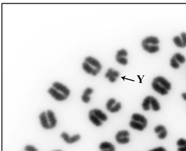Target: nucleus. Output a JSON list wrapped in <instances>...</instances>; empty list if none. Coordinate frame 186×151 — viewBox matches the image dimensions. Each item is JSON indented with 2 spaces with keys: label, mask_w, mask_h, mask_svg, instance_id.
<instances>
[{
  "label": "nucleus",
  "mask_w": 186,
  "mask_h": 151,
  "mask_svg": "<svg viewBox=\"0 0 186 151\" xmlns=\"http://www.w3.org/2000/svg\"><path fill=\"white\" fill-rule=\"evenodd\" d=\"M127 55H128L127 51H126L125 49H121V50H119V51H117L116 57H126L127 56Z\"/></svg>",
  "instance_id": "nucleus-22"
},
{
  "label": "nucleus",
  "mask_w": 186,
  "mask_h": 151,
  "mask_svg": "<svg viewBox=\"0 0 186 151\" xmlns=\"http://www.w3.org/2000/svg\"><path fill=\"white\" fill-rule=\"evenodd\" d=\"M115 103H116V100L114 99V98H110V99L108 100V101L107 102V103H106V109H107L108 111Z\"/></svg>",
  "instance_id": "nucleus-24"
},
{
  "label": "nucleus",
  "mask_w": 186,
  "mask_h": 151,
  "mask_svg": "<svg viewBox=\"0 0 186 151\" xmlns=\"http://www.w3.org/2000/svg\"><path fill=\"white\" fill-rule=\"evenodd\" d=\"M177 151H186V147H179Z\"/></svg>",
  "instance_id": "nucleus-33"
},
{
  "label": "nucleus",
  "mask_w": 186,
  "mask_h": 151,
  "mask_svg": "<svg viewBox=\"0 0 186 151\" xmlns=\"http://www.w3.org/2000/svg\"><path fill=\"white\" fill-rule=\"evenodd\" d=\"M40 122L42 127L45 129H50V125L49 121H48V117L47 115V112H42L39 115Z\"/></svg>",
  "instance_id": "nucleus-9"
},
{
  "label": "nucleus",
  "mask_w": 186,
  "mask_h": 151,
  "mask_svg": "<svg viewBox=\"0 0 186 151\" xmlns=\"http://www.w3.org/2000/svg\"><path fill=\"white\" fill-rule=\"evenodd\" d=\"M54 151H56V150H54Z\"/></svg>",
  "instance_id": "nucleus-37"
},
{
  "label": "nucleus",
  "mask_w": 186,
  "mask_h": 151,
  "mask_svg": "<svg viewBox=\"0 0 186 151\" xmlns=\"http://www.w3.org/2000/svg\"><path fill=\"white\" fill-rule=\"evenodd\" d=\"M129 132L127 130H122L118 131V133L116 135V138H122V137H129Z\"/></svg>",
  "instance_id": "nucleus-20"
},
{
  "label": "nucleus",
  "mask_w": 186,
  "mask_h": 151,
  "mask_svg": "<svg viewBox=\"0 0 186 151\" xmlns=\"http://www.w3.org/2000/svg\"><path fill=\"white\" fill-rule=\"evenodd\" d=\"M102 151H115V150H104Z\"/></svg>",
  "instance_id": "nucleus-35"
},
{
  "label": "nucleus",
  "mask_w": 186,
  "mask_h": 151,
  "mask_svg": "<svg viewBox=\"0 0 186 151\" xmlns=\"http://www.w3.org/2000/svg\"><path fill=\"white\" fill-rule=\"evenodd\" d=\"M150 151H166V150L165 148H163V147H158V148H154Z\"/></svg>",
  "instance_id": "nucleus-32"
},
{
  "label": "nucleus",
  "mask_w": 186,
  "mask_h": 151,
  "mask_svg": "<svg viewBox=\"0 0 186 151\" xmlns=\"http://www.w3.org/2000/svg\"><path fill=\"white\" fill-rule=\"evenodd\" d=\"M177 145L179 147H186V140L183 138H180L177 140Z\"/></svg>",
  "instance_id": "nucleus-26"
},
{
  "label": "nucleus",
  "mask_w": 186,
  "mask_h": 151,
  "mask_svg": "<svg viewBox=\"0 0 186 151\" xmlns=\"http://www.w3.org/2000/svg\"><path fill=\"white\" fill-rule=\"evenodd\" d=\"M89 118H90V120L92 122L94 123V124L96 125V126H101L102 125V121L99 119L98 117H97L94 114H93L92 113L90 112L89 113Z\"/></svg>",
  "instance_id": "nucleus-15"
},
{
  "label": "nucleus",
  "mask_w": 186,
  "mask_h": 151,
  "mask_svg": "<svg viewBox=\"0 0 186 151\" xmlns=\"http://www.w3.org/2000/svg\"><path fill=\"white\" fill-rule=\"evenodd\" d=\"M99 148L101 150H115V147L111 143L108 142H103L100 144Z\"/></svg>",
  "instance_id": "nucleus-17"
},
{
  "label": "nucleus",
  "mask_w": 186,
  "mask_h": 151,
  "mask_svg": "<svg viewBox=\"0 0 186 151\" xmlns=\"http://www.w3.org/2000/svg\"><path fill=\"white\" fill-rule=\"evenodd\" d=\"M152 86L155 91L161 95H166L171 88V84L162 76H157L153 80Z\"/></svg>",
  "instance_id": "nucleus-1"
},
{
  "label": "nucleus",
  "mask_w": 186,
  "mask_h": 151,
  "mask_svg": "<svg viewBox=\"0 0 186 151\" xmlns=\"http://www.w3.org/2000/svg\"><path fill=\"white\" fill-rule=\"evenodd\" d=\"M114 71V69H112V68H110V69H108V70L107 72L106 73V74H105V78H109L110 77V76H111L112 74V71Z\"/></svg>",
  "instance_id": "nucleus-31"
},
{
  "label": "nucleus",
  "mask_w": 186,
  "mask_h": 151,
  "mask_svg": "<svg viewBox=\"0 0 186 151\" xmlns=\"http://www.w3.org/2000/svg\"><path fill=\"white\" fill-rule=\"evenodd\" d=\"M83 68L85 70V72L89 73V74H92V76H94L98 73L90 64H89V63L85 62V61L83 63Z\"/></svg>",
  "instance_id": "nucleus-14"
},
{
  "label": "nucleus",
  "mask_w": 186,
  "mask_h": 151,
  "mask_svg": "<svg viewBox=\"0 0 186 151\" xmlns=\"http://www.w3.org/2000/svg\"><path fill=\"white\" fill-rule=\"evenodd\" d=\"M24 150L25 151H38L37 149L35 147L31 146V145H27L24 147Z\"/></svg>",
  "instance_id": "nucleus-28"
},
{
  "label": "nucleus",
  "mask_w": 186,
  "mask_h": 151,
  "mask_svg": "<svg viewBox=\"0 0 186 151\" xmlns=\"http://www.w3.org/2000/svg\"><path fill=\"white\" fill-rule=\"evenodd\" d=\"M116 60H117V61L121 65H125L127 64L128 63V60L126 57H116Z\"/></svg>",
  "instance_id": "nucleus-23"
},
{
  "label": "nucleus",
  "mask_w": 186,
  "mask_h": 151,
  "mask_svg": "<svg viewBox=\"0 0 186 151\" xmlns=\"http://www.w3.org/2000/svg\"><path fill=\"white\" fill-rule=\"evenodd\" d=\"M172 58H173L174 59L176 60V61H177L178 63H184L185 62V57H184L183 55H181V53H175V55H174Z\"/></svg>",
  "instance_id": "nucleus-18"
},
{
  "label": "nucleus",
  "mask_w": 186,
  "mask_h": 151,
  "mask_svg": "<svg viewBox=\"0 0 186 151\" xmlns=\"http://www.w3.org/2000/svg\"><path fill=\"white\" fill-rule=\"evenodd\" d=\"M173 42L178 47L183 48L186 47V33L182 32L181 36H175L173 38Z\"/></svg>",
  "instance_id": "nucleus-6"
},
{
  "label": "nucleus",
  "mask_w": 186,
  "mask_h": 151,
  "mask_svg": "<svg viewBox=\"0 0 186 151\" xmlns=\"http://www.w3.org/2000/svg\"><path fill=\"white\" fill-rule=\"evenodd\" d=\"M121 107H122V105L121 102H117V103L114 104V105L112 106L109 110H108V111L111 112V113H117V112L120 111V109H121Z\"/></svg>",
  "instance_id": "nucleus-19"
},
{
  "label": "nucleus",
  "mask_w": 186,
  "mask_h": 151,
  "mask_svg": "<svg viewBox=\"0 0 186 151\" xmlns=\"http://www.w3.org/2000/svg\"><path fill=\"white\" fill-rule=\"evenodd\" d=\"M181 96H182V98H183L184 100H186V93H185H185H183V94H182Z\"/></svg>",
  "instance_id": "nucleus-34"
},
{
  "label": "nucleus",
  "mask_w": 186,
  "mask_h": 151,
  "mask_svg": "<svg viewBox=\"0 0 186 151\" xmlns=\"http://www.w3.org/2000/svg\"><path fill=\"white\" fill-rule=\"evenodd\" d=\"M52 87L56 89V90H58V91L62 92V94H64L67 98L69 96L70 90L67 88V86H65V85L61 84V83L60 82H55L53 83V84H52Z\"/></svg>",
  "instance_id": "nucleus-7"
},
{
  "label": "nucleus",
  "mask_w": 186,
  "mask_h": 151,
  "mask_svg": "<svg viewBox=\"0 0 186 151\" xmlns=\"http://www.w3.org/2000/svg\"><path fill=\"white\" fill-rule=\"evenodd\" d=\"M85 61L89 63V64H90L98 73L100 72V70H101V63H100V61H98L96 59H95V58L91 57V56H90V57H87L85 58Z\"/></svg>",
  "instance_id": "nucleus-4"
},
{
  "label": "nucleus",
  "mask_w": 186,
  "mask_h": 151,
  "mask_svg": "<svg viewBox=\"0 0 186 151\" xmlns=\"http://www.w3.org/2000/svg\"><path fill=\"white\" fill-rule=\"evenodd\" d=\"M142 107L144 111H149L150 107L154 110V111H158L160 109V106L158 100L154 96H148L144 98V101L142 102Z\"/></svg>",
  "instance_id": "nucleus-3"
},
{
  "label": "nucleus",
  "mask_w": 186,
  "mask_h": 151,
  "mask_svg": "<svg viewBox=\"0 0 186 151\" xmlns=\"http://www.w3.org/2000/svg\"><path fill=\"white\" fill-rule=\"evenodd\" d=\"M158 44L159 40L156 36H148L141 42L144 49L150 53H155L159 51Z\"/></svg>",
  "instance_id": "nucleus-2"
},
{
  "label": "nucleus",
  "mask_w": 186,
  "mask_h": 151,
  "mask_svg": "<svg viewBox=\"0 0 186 151\" xmlns=\"http://www.w3.org/2000/svg\"><path fill=\"white\" fill-rule=\"evenodd\" d=\"M48 92H49V94H51V96L54 99H56V100H58V101H63V100H64L67 98V97L64 94L53 88V87H51V88H49Z\"/></svg>",
  "instance_id": "nucleus-5"
},
{
  "label": "nucleus",
  "mask_w": 186,
  "mask_h": 151,
  "mask_svg": "<svg viewBox=\"0 0 186 151\" xmlns=\"http://www.w3.org/2000/svg\"><path fill=\"white\" fill-rule=\"evenodd\" d=\"M170 65H171V67L174 69H178L180 66L179 63H178L176 60L174 59L173 58H171V59H170Z\"/></svg>",
  "instance_id": "nucleus-25"
},
{
  "label": "nucleus",
  "mask_w": 186,
  "mask_h": 151,
  "mask_svg": "<svg viewBox=\"0 0 186 151\" xmlns=\"http://www.w3.org/2000/svg\"><path fill=\"white\" fill-rule=\"evenodd\" d=\"M81 99H82V100L85 103H88V102L90 101L91 98L89 95H86V94H83L82 96H81Z\"/></svg>",
  "instance_id": "nucleus-27"
},
{
  "label": "nucleus",
  "mask_w": 186,
  "mask_h": 151,
  "mask_svg": "<svg viewBox=\"0 0 186 151\" xmlns=\"http://www.w3.org/2000/svg\"><path fill=\"white\" fill-rule=\"evenodd\" d=\"M119 76H120V73L119 72V71H117V70H114L113 71H112L110 77H114V78H117L118 77H119Z\"/></svg>",
  "instance_id": "nucleus-30"
},
{
  "label": "nucleus",
  "mask_w": 186,
  "mask_h": 151,
  "mask_svg": "<svg viewBox=\"0 0 186 151\" xmlns=\"http://www.w3.org/2000/svg\"><path fill=\"white\" fill-rule=\"evenodd\" d=\"M129 125H130L131 127H132V128L137 129V130H139V131L144 130V129L146 127L145 125L141 124L140 123L137 122V121H134V120H131L130 121V123H129Z\"/></svg>",
  "instance_id": "nucleus-16"
},
{
  "label": "nucleus",
  "mask_w": 186,
  "mask_h": 151,
  "mask_svg": "<svg viewBox=\"0 0 186 151\" xmlns=\"http://www.w3.org/2000/svg\"><path fill=\"white\" fill-rule=\"evenodd\" d=\"M154 131L156 133H158V138L161 139V140H163L167 135V131H166L165 127L162 125H159L155 127Z\"/></svg>",
  "instance_id": "nucleus-10"
},
{
  "label": "nucleus",
  "mask_w": 186,
  "mask_h": 151,
  "mask_svg": "<svg viewBox=\"0 0 186 151\" xmlns=\"http://www.w3.org/2000/svg\"><path fill=\"white\" fill-rule=\"evenodd\" d=\"M47 115L48 117V121H49L50 123V128L53 129L57 124V119H56L55 114L51 110H48L47 111Z\"/></svg>",
  "instance_id": "nucleus-11"
},
{
  "label": "nucleus",
  "mask_w": 186,
  "mask_h": 151,
  "mask_svg": "<svg viewBox=\"0 0 186 151\" xmlns=\"http://www.w3.org/2000/svg\"><path fill=\"white\" fill-rule=\"evenodd\" d=\"M56 151H62V150H56Z\"/></svg>",
  "instance_id": "nucleus-36"
},
{
  "label": "nucleus",
  "mask_w": 186,
  "mask_h": 151,
  "mask_svg": "<svg viewBox=\"0 0 186 151\" xmlns=\"http://www.w3.org/2000/svg\"><path fill=\"white\" fill-rule=\"evenodd\" d=\"M116 140H117V142L119 143V144H125L129 142L130 139H129V137H122V138H116Z\"/></svg>",
  "instance_id": "nucleus-21"
},
{
  "label": "nucleus",
  "mask_w": 186,
  "mask_h": 151,
  "mask_svg": "<svg viewBox=\"0 0 186 151\" xmlns=\"http://www.w3.org/2000/svg\"><path fill=\"white\" fill-rule=\"evenodd\" d=\"M93 92H94V90L92 88H87L85 90L84 92H83V94H86V95H89L90 96V94H92Z\"/></svg>",
  "instance_id": "nucleus-29"
},
{
  "label": "nucleus",
  "mask_w": 186,
  "mask_h": 151,
  "mask_svg": "<svg viewBox=\"0 0 186 151\" xmlns=\"http://www.w3.org/2000/svg\"><path fill=\"white\" fill-rule=\"evenodd\" d=\"M61 137L63 138V140L65 141L68 144H73V143L77 142L80 140L81 135L79 134H77L73 135V137H70L69 135L67 133L63 132L62 133Z\"/></svg>",
  "instance_id": "nucleus-8"
},
{
  "label": "nucleus",
  "mask_w": 186,
  "mask_h": 151,
  "mask_svg": "<svg viewBox=\"0 0 186 151\" xmlns=\"http://www.w3.org/2000/svg\"><path fill=\"white\" fill-rule=\"evenodd\" d=\"M90 112L92 113L93 114H94V115H96L97 117H98L102 121H106V120L108 119L107 115H106L103 111H101V110L98 109H94L91 110Z\"/></svg>",
  "instance_id": "nucleus-13"
},
{
  "label": "nucleus",
  "mask_w": 186,
  "mask_h": 151,
  "mask_svg": "<svg viewBox=\"0 0 186 151\" xmlns=\"http://www.w3.org/2000/svg\"><path fill=\"white\" fill-rule=\"evenodd\" d=\"M131 119L132 120H134L135 121H137V122L141 123L145 126L147 127V125H148V120L146 117H144V115H140L139 113H134L131 117Z\"/></svg>",
  "instance_id": "nucleus-12"
}]
</instances>
